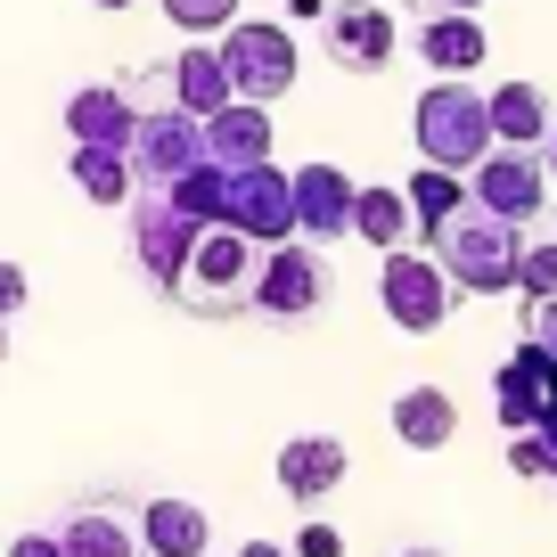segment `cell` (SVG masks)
<instances>
[{"label": "cell", "mask_w": 557, "mask_h": 557, "mask_svg": "<svg viewBox=\"0 0 557 557\" xmlns=\"http://www.w3.org/2000/svg\"><path fill=\"white\" fill-rule=\"evenodd\" d=\"M524 222H500V213H484V206H468V213H451V222L426 238V255L451 271V287L459 296H508L517 287V271H524Z\"/></svg>", "instance_id": "6da1fadb"}, {"label": "cell", "mask_w": 557, "mask_h": 557, "mask_svg": "<svg viewBox=\"0 0 557 557\" xmlns=\"http://www.w3.org/2000/svg\"><path fill=\"white\" fill-rule=\"evenodd\" d=\"M262 255H271V246H255L246 230H222V222H213V230H197L189 271H181L173 304H181V312H197V320H238V312H255Z\"/></svg>", "instance_id": "7a4b0ae2"}, {"label": "cell", "mask_w": 557, "mask_h": 557, "mask_svg": "<svg viewBox=\"0 0 557 557\" xmlns=\"http://www.w3.org/2000/svg\"><path fill=\"white\" fill-rule=\"evenodd\" d=\"M410 139H418V157L443 164V173H475V164L500 148V139H492V99L475 83H451V74H443V83L418 90Z\"/></svg>", "instance_id": "3957f363"}, {"label": "cell", "mask_w": 557, "mask_h": 557, "mask_svg": "<svg viewBox=\"0 0 557 557\" xmlns=\"http://www.w3.org/2000/svg\"><path fill=\"white\" fill-rule=\"evenodd\" d=\"M377 304H385V320H394L401 336H435L443 320L459 312V287H451V271H443L435 255L394 246V255H385V271H377Z\"/></svg>", "instance_id": "277c9868"}, {"label": "cell", "mask_w": 557, "mask_h": 557, "mask_svg": "<svg viewBox=\"0 0 557 557\" xmlns=\"http://www.w3.org/2000/svg\"><path fill=\"white\" fill-rule=\"evenodd\" d=\"M213 50H222V66H230V90H238V99L271 107V99H287V90H296V66H304V58H296V34H287V25L238 17L222 41H213Z\"/></svg>", "instance_id": "5b68a950"}, {"label": "cell", "mask_w": 557, "mask_h": 557, "mask_svg": "<svg viewBox=\"0 0 557 557\" xmlns=\"http://www.w3.org/2000/svg\"><path fill=\"white\" fill-rule=\"evenodd\" d=\"M123 157H132L139 197H164L181 173H197V164H206V123H197V115H181V107H148Z\"/></svg>", "instance_id": "8992f818"}, {"label": "cell", "mask_w": 557, "mask_h": 557, "mask_svg": "<svg viewBox=\"0 0 557 557\" xmlns=\"http://www.w3.org/2000/svg\"><path fill=\"white\" fill-rule=\"evenodd\" d=\"M222 230H246L255 246H287L296 238V181L278 164H238L222 181Z\"/></svg>", "instance_id": "52a82bcc"}, {"label": "cell", "mask_w": 557, "mask_h": 557, "mask_svg": "<svg viewBox=\"0 0 557 557\" xmlns=\"http://www.w3.org/2000/svg\"><path fill=\"white\" fill-rule=\"evenodd\" d=\"M123 238H132V262L148 271V287L173 304L181 271H189V246H197V222L173 213L164 197H132V206H123Z\"/></svg>", "instance_id": "ba28073f"}, {"label": "cell", "mask_w": 557, "mask_h": 557, "mask_svg": "<svg viewBox=\"0 0 557 557\" xmlns=\"http://www.w3.org/2000/svg\"><path fill=\"white\" fill-rule=\"evenodd\" d=\"M329 255H320L312 238H287V246H271L262 255V278H255V312L262 320H304V312H320L329 304Z\"/></svg>", "instance_id": "9c48e42d"}, {"label": "cell", "mask_w": 557, "mask_h": 557, "mask_svg": "<svg viewBox=\"0 0 557 557\" xmlns=\"http://www.w3.org/2000/svg\"><path fill=\"white\" fill-rule=\"evenodd\" d=\"M320 50L345 74H385L394 50H401V34H394V17H385L377 0H336L329 17H320Z\"/></svg>", "instance_id": "30bf717a"}, {"label": "cell", "mask_w": 557, "mask_h": 557, "mask_svg": "<svg viewBox=\"0 0 557 557\" xmlns=\"http://www.w3.org/2000/svg\"><path fill=\"white\" fill-rule=\"evenodd\" d=\"M468 197L500 222H533L541 197H549V164H541V148H492L468 173Z\"/></svg>", "instance_id": "8fae6325"}, {"label": "cell", "mask_w": 557, "mask_h": 557, "mask_svg": "<svg viewBox=\"0 0 557 557\" xmlns=\"http://www.w3.org/2000/svg\"><path fill=\"white\" fill-rule=\"evenodd\" d=\"M296 238L312 246H336L352 238V197H361V181H345V164H296Z\"/></svg>", "instance_id": "7c38bea8"}, {"label": "cell", "mask_w": 557, "mask_h": 557, "mask_svg": "<svg viewBox=\"0 0 557 557\" xmlns=\"http://www.w3.org/2000/svg\"><path fill=\"white\" fill-rule=\"evenodd\" d=\"M66 132H74V148H132V132H139L132 90H123V83L66 90Z\"/></svg>", "instance_id": "4fadbf2b"}, {"label": "cell", "mask_w": 557, "mask_h": 557, "mask_svg": "<svg viewBox=\"0 0 557 557\" xmlns=\"http://www.w3.org/2000/svg\"><path fill=\"white\" fill-rule=\"evenodd\" d=\"M66 557H148L139 549V508L132 500H83L66 524H58Z\"/></svg>", "instance_id": "5bb4252c"}, {"label": "cell", "mask_w": 557, "mask_h": 557, "mask_svg": "<svg viewBox=\"0 0 557 557\" xmlns=\"http://www.w3.org/2000/svg\"><path fill=\"white\" fill-rule=\"evenodd\" d=\"M492 401H500V435H533L541 410H549V361L533 345H517L492 369Z\"/></svg>", "instance_id": "9a60e30c"}, {"label": "cell", "mask_w": 557, "mask_h": 557, "mask_svg": "<svg viewBox=\"0 0 557 557\" xmlns=\"http://www.w3.org/2000/svg\"><path fill=\"white\" fill-rule=\"evenodd\" d=\"M345 468H352V451L336 435H296L287 451H278V492L296 508H312V500H329L336 484H345Z\"/></svg>", "instance_id": "2e32d148"}, {"label": "cell", "mask_w": 557, "mask_h": 557, "mask_svg": "<svg viewBox=\"0 0 557 557\" xmlns=\"http://www.w3.org/2000/svg\"><path fill=\"white\" fill-rule=\"evenodd\" d=\"M206 157L222 164V173H238V164H271V107L230 99L222 115H206Z\"/></svg>", "instance_id": "e0dca14e"}, {"label": "cell", "mask_w": 557, "mask_h": 557, "mask_svg": "<svg viewBox=\"0 0 557 557\" xmlns=\"http://www.w3.org/2000/svg\"><path fill=\"white\" fill-rule=\"evenodd\" d=\"M139 549L148 557H206L213 517L197 500H139Z\"/></svg>", "instance_id": "ac0fdd59"}, {"label": "cell", "mask_w": 557, "mask_h": 557, "mask_svg": "<svg viewBox=\"0 0 557 557\" xmlns=\"http://www.w3.org/2000/svg\"><path fill=\"white\" fill-rule=\"evenodd\" d=\"M238 99V90H230V66H222V50H213V41H189V50L173 58V107L181 115H222V107Z\"/></svg>", "instance_id": "d6986e66"}, {"label": "cell", "mask_w": 557, "mask_h": 557, "mask_svg": "<svg viewBox=\"0 0 557 557\" xmlns=\"http://www.w3.org/2000/svg\"><path fill=\"white\" fill-rule=\"evenodd\" d=\"M418 58L435 74H475L492 58V34L475 17H418Z\"/></svg>", "instance_id": "ffe728a7"}, {"label": "cell", "mask_w": 557, "mask_h": 557, "mask_svg": "<svg viewBox=\"0 0 557 557\" xmlns=\"http://www.w3.org/2000/svg\"><path fill=\"white\" fill-rule=\"evenodd\" d=\"M394 435L410 443V451H443V443L459 435V410L443 385H410V394L394 401Z\"/></svg>", "instance_id": "44dd1931"}, {"label": "cell", "mask_w": 557, "mask_h": 557, "mask_svg": "<svg viewBox=\"0 0 557 557\" xmlns=\"http://www.w3.org/2000/svg\"><path fill=\"white\" fill-rule=\"evenodd\" d=\"M549 99H541V83H500L492 90V139L500 148H541L549 139Z\"/></svg>", "instance_id": "7402d4cb"}, {"label": "cell", "mask_w": 557, "mask_h": 557, "mask_svg": "<svg viewBox=\"0 0 557 557\" xmlns=\"http://www.w3.org/2000/svg\"><path fill=\"white\" fill-rule=\"evenodd\" d=\"M66 173H74V189H83L90 206H107V213H123V206L139 197L132 157H123V148H74V157H66Z\"/></svg>", "instance_id": "603a6c76"}, {"label": "cell", "mask_w": 557, "mask_h": 557, "mask_svg": "<svg viewBox=\"0 0 557 557\" xmlns=\"http://www.w3.org/2000/svg\"><path fill=\"white\" fill-rule=\"evenodd\" d=\"M410 230H418V213H410V197L401 189H361L352 197V238H369L377 255H394V246H410Z\"/></svg>", "instance_id": "cb8c5ba5"}, {"label": "cell", "mask_w": 557, "mask_h": 557, "mask_svg": "<svg viewBox=\"0 0 557 557\" xmlns=\"http://www.w3.org/2000/svg\"><path fill=\"white\" fill-rule=\"evenodd\" d=\"M401 197H410V213H418V230H426V238H435L451 213L475 206V197H468V173H443V164H418V181H410Z\"/></svg>", "instance_id": "d4e9b609"}, {"label": "cell", "mask_w": 557, "mask_h": 557, "mask_svg": "<svg viewBox=\"0 0 557 557\" xmlns=\"http://www.w3.org/2000/svg\"><path fill=\"white\" fill-rule=\"evenodd\" d=\"M222 181H230V173H222V164L206 157L197 173H181L173 189H164V206H173V213H189L197 230H213V222H222Z\"/></svg>", "instance_id": "484cf974"}, {"label": "cell", "mask_w": 557, "mask_h": 557, "mask_svg": "<svg viewBox=\"0 0 557 557\" xmlns=\"http://www.w3.org/2000/svg\"><path fill=\"white\" fill-rule=\"evenodd\" d=\"M157 9H164L189 41H222L230 25H238V0H157Z\"/></svg>", "instance_id": "4316f807"}, {"label": "cell", "mask_w": 557, "mask_h": 557, "mask_svg": "<svg viewBox=\"0 0 557 557\" xmlns=\"http://www.w3.org/2000/svg\"><path fill=\"white\" fill-rule=\"evenodd\" d=\"M517 296H524V304H549V296H557V246H524Z\"/></svg>", "instance_id": "83f0119b"}, {"label": "cell", "mask_w": 557, "mask_h": 557, "mask_svg": "<svg viewBox=\"0 0 557 557\" xmlns=\"http://www.w3.org/2000/svg\"><path fill=\"white\" fill-rule=\"evenodd\" d=\"M524 345H533L541 361H557V296L549 304H524Z\"/></svg>", "instance_id": "f1b7e54d"}, {"label": "cell", "mask_w": 557, "mask_h": 557, "mask_svg": "<svg viewBox=\"0 0 557 557\" xmlns=\"http://www.w3.org/2000/svg\"><path fill=\"white\" fill-rule=\"evenodd\" d=\"M508 468H517V475H557V459H549L541 435H508Z\"/></svg>", "instance_id": "f546056e"}, {"label": "cell", "mask_w": 557, "mask_h": 557, "mask_svg": "<svg viewBox=\"0 0 557 557\" xmlns=\"http://www.w3.org/2000/svg\"><path fill=\"white\" fill-rule=\"evenodd\" d=\"M25 296H34V278H25L17 262H0V320H17V312H25Z\"/></svg>", "instance_id": "4dcf8cb0"}, {"label": "cell", "mask_w": 557, "mask_h": 557, "mask_svg": "<svg viewBox=\"0 0 557 557\" xmlns=\"http://www.w3.org/2000/svg\"><path fill=\"white\" fill-rule=\"evenodd\" d=\"M296 557H345V533H336V524H304V533H296Z\"/></svg>", "instance_id": "1f68e13d"}, {"label": "cell", "mask_w": 557, "mask_h": 557, "mask_svg": "<svg viewBox=\"0 0 557 557\" xmlns=\"http://www.w3.org/2000/svg\"><path fill=\"white\" fill-rule=\"evenodd\" d=\"M401 9H410V17H475L484 0H401Z\"/></svg>", "instance_id": "d6a6232c"}, {"label": "cell", "mask_w": 557, "mask_h": 557, "mask_svg": "<svg viewBox=\"0 0 557 557\" xmlns=\"http://www.w3.org/2000/svg\"><path fill=\"white\" fill-rule=\"evenodd\" d=\"M9 557H66V541H58V533H17Z\"/></svg>", "instance_id": "836d02e7"}, {"label": "cell", "mask_w": 557, "mask_h": 557, "mask_svg": "<svg viewBox=\"0 0 557 557\" xmlns=\"http://www.w3.org/2000/svg\"><path fill=\"white\" fill-rule=\"evenodd\" d=\"M287 9H296V17H312V25H320V17H329V9H336V0H287Z\"/></svg>", "instance_id": "e575fe53"}, {"label": "cell", "mask_w": 557, "mask_h": 557, "mask_svg": "<svg viewBox=\"0 0 557 557\" xmlns=\"http://www.w3.org/2000/svg\"><path fill=\"white\" fill-rule=\"evenodd\" d=\"M238 557H296V549H278V541H246Z\"/></svg>", "instance_id": "d590c367"}, {"label": "cell", "mask_w": 557, "mask_h": 557, "mask_svg": "<svg viewBox=\"0 0 557 557\" xmlns=\"http://www.w3.org/2000/svg\"><path fill=\"white\" fill-rule=\"evenodd\" d=\"M541 164H549V181H557V123H549V139H541Z\"/></svg>", "instance_id": "8d00e7d4"}, {"label": "cell", "mask_w": 557, "mask_h": 557, "mask_svg": "<svg viewBox=\"0 0 557 557\" xmlns=\"http://www.w3.org/2000/svg\"><path fill=\"white\" fill-rule=\"evenodd\" d=\"M90 9H132V0H90Z\"/></svg>", "instance_id": "74e56055"}, {"label": "cell", "mask_w": 557, "mask_h": 557, "mask_svg": "<svg viewBox=\"0 0 557 557\" xmlns=\"http://www.w3.org/2000/svg\"><path fill=\"white\" fill-rule=\"evenodd\" d=\"M0 361H9V320H0Z\"/></svg>", "instance_id": "f35d334b"}, {"label": "cell", "mask_w": 557, "mask_h": 557, "mask_svg": "<svg viewBox=\"0 0 557 557\" xmlns=\"http://www.w3.org/2000/svg\"><path fill=\"white\" fill-rule=\"evenodd\" d=\"M401 557H443V549H401Z\"/></svg>", "instance_id": "ab89813d"}]
</instances>
